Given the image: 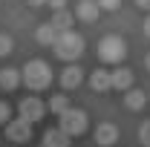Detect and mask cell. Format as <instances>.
I'll return each mask as SVG.
<instances>
[{
	"label": "cell",
	"mask_w": 150,
	"mask_h": 147,
	"mask_svg": "<svg viewBox=\"0 0 150 147\" xmlns=\"http://www.w3.org/2000/svg\"><path fill=\"white\" fill-rule=\"evenodd\" d=\"M20 78H23V84L29 90H46L52 84V69H49L46 61H29L23 66V75Z\"/></svg>",
	"instance_id": "6da1fadb"
},
{
	"label": "cell",
	"mask_w": 150,
	"mask_h": 147,
	"mask_svg": "<svg viewBox=\"0 0 150 147\" xmlns=\"http://www.w3.org/2000/svg\"><path fill=\"white\" fill-rule=\"evenodd\" d=\"M52 46H55L58 58H64V61H75V58H81V52H84V37L69 29V32L58 35V40L52 43Z\"/></svg>",
	"instance_id": "7a4b0ae2"
},
{
	"label": "cell",
	"mask_w": 150,
	"mask_h": 147,
	"mask_svg": "<svg viewBox=\"0 0 150 147\" xmlns=\"http://www.w3.org/2000/svg\"><path fill=\"white\" fill-rule=\"evenodd\" d=\"M124 55H127V43L118 35H110V37H104V40L98 43V58L107 61V64H121Z\"/></svg>",
	"instance_id": "3957f363"
},
{
	"label": "cell",
	"mask_w": 150,
	"mask_h": 147,
	"mask_svg": "<svg viewBox=\"0 0 150 147\" xmlns=\"http://www.w3.org/2000/svg\"><path fill=\"white\" fill-rule=\"evenodd\" d=\"M58 118H61L58 130H61V133H67L69 139L81 136V133L87 130V112H84V110H72V107H69V110L64 112V115H58Z\"/></svg>",
	"instance_id": "277c9868"
},
{
	"label": "cell",
	"mask_w": 150,
	"mask_h": 147,
	"mask_svg": "<svg viewBox=\"0 0 150 147\" xmlns=\"http://www.w3.org/2000/svg\"><path fill=\"white\" fill-rule=\"evenodd\" d=\"M6 136H9V141L23 144V141L32 139V124L23 121V118H9V121H6Z\"/></svg>",
	"instance_id": "5b68a950"
},
{
	"label": "cell",
	"mask_w": 150,
	"mask_h": 147,
	"mask_svg": "<svg viewBox=\"0 0 150 147\" xmlns=\"http://www.w3.org/2000/svg\"><path fill=\"white\" fill-rule=\"evenodd\" d=\"M18 110H20V118L32 124V121H38V118H43V112H46V104H43L40 98H35V95H29V98H23V101H20Z\"/></svg>",
	"instance_id": "8992f818"
},
{
	"label": "cell",
	"mask_w": 150,
	"mask_h": 147,
	"mask_svg": "<svg viewBox=\"0 0 150 147\" xmlns=\"http://www.w3.org/2000/svg\"><path fill=\"white\" fill-rule=\"evenodd\" d=\"M95 141H98L101 147L115 144V141H118V127H115V124H110V121L98 124V127H95Z\"/></svg>",
	"instance_id": "52a82bcc"
},
{
	"label": "cell",
	"mask_w": 150,
	"mask_h": 147,
	"mask_svg": "<svg viewBox=\"0 0 150 147\" xmlns=\"http://www.w3.org/2000/svg\"><path fill=\"white\" fill-rule=\"evenodd\" d=\"M69 144H72V139L67 133H61L58 127H49L43 133V147H69Z\"/></svg>",
	"instance_id": "ba28073f"
},
{
	"label": "cell",
	"mask_w": 150,
	"mask_h": 147,
	"mask_svg": "<svg viewBox=\"0 0 150 147\" xmlns=\"http://www.w3.org/2000/svg\"><path fill=\"white\" fill-rule=\"evenodd\" d=\"M110 84H112V90L127 92L133 87V69H112L110 72Z\"/></svg>",
	"instance_id": "9c48e42d"
},
{
	"label": "cell",
	"mask_w": 150,
	"mask_h": 147,
	"mask_svg": "<svg viewBox=\"0 0 150 147\" xmlns=\"http://www.w3.org/2000/svg\"><path fill=\"white\" fill-rule=\"evenodd\" d=\"M81 81H84V69H81V66H67V69L61 72V84H64V90H75Z\"/></svg>",
	"instance_id": "30bf717a"
},
{
	"label": "cell",
	"mask_w": 150,
	"mask_h": 147,
	"mask_svg": "<svg viewBox=\"0 0 150 147\" xmlns=\"http://www.w3.org/2000/svg\"><path fill=\"white\" fill-rule=\"evenodd\" d=\"M18 84H20V69H15V66H6V69H0V87H3L6 92L18 90Z\"/></svg>",
	"instance_id": "8fae6325"
},
{
	"label": "cell",
	"mask_w": 150,
	"mask_h": 147,
	"mask_svg": "<svg viewBox=\"0 0 150 147\" xmlns=\"http://www.w3.org/2000/svg\"><path fill=\"white\" fill-rule=\"evenodd\" d=\"M90 87H93L95 92L112 90V84H110V69H95V72L90 75Z\"/></svg>",
	"instance_id": "7c38bea8"
},
{
	"label": "cell",
	"mask_w": 150,
	"mask_h": 147,
	"mask_svg": "<svg viewBox=\"0 0 150 147\" xmlns=\"http://www.w3.org/2000/svg\"><path fill=\"white\" fill-rule=\"evenodd\" d=\"M124 104H127V110H142V107L147 104V95H144V90H136V87H130V90L124 92Z\"/></svg>",
	"instance_id": "4fadbf2b"
},
{
	"label": "cell",
	"mask_w": 150,
	"mask_h": 147,
	"mask_svg": "<svg viewBox=\"0 0 150 147\" xmlns=\"http://www.w3.org/2000/svg\"><path fill=\"white\" fill-rule=\"evenodd\" d=\"M49 26L55 29L58 35H64V32H69V26H72V15H69L67 9H61V12H58L55 18L49 20Z\"/></svg>",
	"instance_id": "5bb4252c"
},
{
	"label": "cell",
	"mask_w": 150,
	"mask_h": 147,
	"mask_svg": "<svg viewBox=\"0 0 150 147\" xmlns=\"http://www.w3.org/2000/svg\"><path fill=\"white\" fill-rule=\"evenodd\" d=\"M98 12H101V9H98V3H95V0H81V3H78V18L87 20V23L98 18Z\"/></svg>",
	"instance_id": "9a60e30c"
},
{
	"label": "cell",
	"mask_w": 150,
	"mask_h": 147,
	"mask_svg": "<svg viewBox=\"0 0 150 147\" xmlns=\"http://www.w3.org/2000/svg\"><path fill=\"white\" fill-rule=\"evenodd\" d=\"M35 37H38V43H43V46H52L58 40V32L49 26V23H40L38 26V32H35Z\"/></svg>",
	"instance_id": "2e32d148"
},
{
	"label": "cell",
	"mask_w": 150,
	"mask_h": 147,
	"mask_svg": "<svg viewBox=\"0 0 150 147\" xmlns=\"http://www.w3.org/2000/svg\"><path fill=\"white\" fill-rule=\"evenodd\" d=\"M46 110H52L55 115H64V112L69 110V98H67V95H52L49 104H46Z\"/></svg>",
	"instance_id": "e0dca14e"
},
{
	"label": "cell",
	"mask_w": 150,
	"mask_h": 147,
	"mask_svg": "<svg viewBox=\"0 0 150 147\" xmlns=\"http://www.w3.org/2000/svg\"><path fill=\"white\" fill-rule=\"evenodd\" d=\"M139 141L144 147H150V121H144V124L139 127Z\"/></svg>",
	"instance_id": "ac0fdd59"
},
{
	"label": "cell",
	"mask_w": 150,
	"mask_h": 147,
	"mask_svg": "<svg viewBox=\"0 0 150 147\" xmlns=\"http://www.w3.org/2000/svg\"><path fill=\"white\" fill-rule=\"evenodd\" d=\"M12 52V37L9 35H0V58H6Z\"/></svg>",
	"instance_id": "d6986e66"
},
{
	"label": "cell",
	"mask_w": 150,
	"mask_h": 147,
	"mask_svg": "<svg viewBox=\"0 0 150 147\" xmlns=\"http://www.w3.org/2000/svg\"><path fill=\"white\" fill-rule=\"evenodd\" d=\"M9 118H12V107H9L6 101H0V124H6Z\"/></svg>",
	"instance_id": "ffe728a7"
},
{
	"label": "cell",
	"mask_w": 150,
	"mask_h": 147,
	"mask_svg": "<svg viewBox=\"0 0 150 147\" xmlns=\"http://www.w3.org/2000/svg\"><path fill=\"white\" fill-rule=\"evenodd\" d=\"M98 3V9H107V12H112V9H118V3L121 0H95Z\"/></svg>",
	"instance_id": "44dd1931"
},
{
	"label": "cell",
	"mask_w": 150,
	"mask_h": 147,
	"mask_svg": "<svg viewBox=\"0 0 150 147\" xmlns=\"http://www.w3.org/2000/svg\"><path fill=\"white\" fill-rule=\"evenodd\" d=\"M46 3H49V6H52V9H58V12H61V9H64V3H67V0H46Z\"/></svg>",
	"instance_id": "7402d4cb"
},
{
	"label": "cell",
	"mask_w": 150,
	"mask_h": 147,
	"mask_svg": "<svg viewBox=\"0 0 150 147\" xmlns=\"http://www.w3.org/2000/svg\"><path fill=\"white\" fill-rule=\"evenodd\" d=\"M26 3H29V6H43L46 0H26Z\"/></svg>",
	"instance_id": "603a6c76"
},
{
	"label": "cell",
	"mask_w": 150,
	"mask_h": 147,
	"mask_svg": "<svg viewBox=\"0 0 150 147\" xmlns=\"http://www.w3.org/2000/svg\"><path fill=\"white\" fill-rule=\"evenodd\" d=\"M136 3H139L142 9H150V0H136Z\"/></svg>",
	"instance_id": "cb8c5ba5"
},
{
	"label": "cell",
	"mask_w": 150,
	"mask_h": 147,
	"mask_svg": "<svg viewBox=\"0 0 150 147\" xmlns=\"http://www.w3.org/2000/svg\"><path fill=\"white\" fill-rule=\"evenodd\" d=\"M144 32H147V35H150V18L144 20Z\"/></svg>",
	"instance_id": "d4e9b609"
},
{
	"label": "cell",
	"mask_w": 150,
	"mask_h": 147,
	"mask_svg": "<svg viewBox=\"0 0 150 147\" xmlns=\"http://www.w3.org/2000/svg\"><path fill=\"white\" fill-rule=\"evenodd\" d=\"M147 69H150V55H147Z\"/></svg>",
	"instance_id": "484cf974"
},
{
	"label": "cell",
	"mask_w": 150,
	"mask_h": 147,
	"mask_svg": "<svg viewBox=\"0 0 150 147\" xmlns=\"http://www.w3.org/2000/svg\"><path fill=\"white\" fill-rule=\"evenodd\" d=\"M40 147H43V144H40Z\"/></svg>",
	"instance_id": "4316f807"
}]
</instances>
